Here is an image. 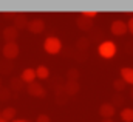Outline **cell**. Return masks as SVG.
<instances>
[{
  "instance_id": "6da1fadb",
  "label": "cell",
  "mask_w": 133,
  "mask_h": 122,
  "mask_svg": "<svg viewBox=\"0 0 133 122\" xmlns=\"http://www.w3.org/2000/svg\"><path fill=\"white\" fill-rule=\"evenodd\" d=\"M116 51H118V46H116V43L113 40H102L99 43V46H98V53H99L101 57H104V59L115 57Z\"/></svg>"
},
{
  "instance_id": "7a4b0ae2",
  "label": "cell",
  "mask_w": 133,
  "mask_h": 122,
  "mask_svg": "<svg viewBox=\"0 0 133 122\" xmlns=\"http://www.w3.org/2000/svg\"><path fill=\"white\" fill-rule=\"evenodd\" d=\"M43 50L48 53V54H59L61 50H62V42L61 39L54 37V36H50L45 39L43 42Z\"/></svg>"
},
{
  "instance_id": "3957f363",
  "label": "cell",
  "mask_w": 133,
  "mask_h": 122,
  "mask_svg": "<svg viewBox=\"0 0 133 122\" xmlns=\"http://www.w3.org/2000/svg\"><path fill=\"white\" fill-rule=\"evenodd\" d=\"M20 53V48L16 42H9V43H5L3 48H2V54L5 57V60H12L19 56Z\"/></svg>"
},
{
  "instance_id": "277c9868",
  "label": "cell",
  "mask_w": 133,
  "mask_h": 122,
  "mask_svg": "<svg viewBox=\"0 0 133 122\" xmlns=\"http://www.w3.org/2000/svg\"><path fill=\"white\" fill-rule=\"evenodd\" d=\"M26 93L33 97H45L46 96V90L43 88V85L40 82H31L26 85Z\"/></svg>"
},
{
  "instance_id": "5b68a950",
  "label": "cell",
  "mask_w": 133,
  "mask_h": 122,
  "mask_svg": "<svg viewBox=\"0 0 133 122\" xmlns=\"http://www.w3.org/2000/svg\"><path fill=\"white\" fill-rule=\"evenodd\" d=\"M127 31H129V28H127V23L124 20L118 19V20H113L111 25H110V32L113 36H124Z\"/></svg>"
},
{
  "instance_id": "8992f818",
  "label": "cell",
  "mask_w": 133,
  "mask_h": 122,
  "mask_svg": "<svg viewBox=\"0 0 133 122\" xmlns=\"http://www.w3.org/2000/svg\"><path fill=\"white\" fill-rule=\"evenodd\" d=\"M115 113H116V107H115V105H111L110 102L101 104V107H99L101 118H104V119H111V118L115 116Z\"/></svg>"
},
{
  "instance_id": "52a82bcc",
  "label": "cell",
  "mask_w": 133,
  "mask_h": 122,
  "mask_svg": "<svg viewBox=\"0 0 133 122\" xmlns=\"http://www.w3.org/2000/svg\"><path fill=\"white\" fill-rule=\"evenodd\" d=\"M28 31L30 32H33V34H40V32H43L45 31V22H43V19H33V20H30V23H28Z\"/></svg>"
},
{
  "instance_id": "ba28073f",
  "label": "cell",
  "mask_w": 133,
  "mask_h": 122,
  "mask_svg": "<svg viewBox=\"0 0 133 122\" xmlns=\"http://www.w3.org/2000/svg\"><path fill=\"white\" fill-rule=\"evenodd\" d=\"M12 22H14V28H17V30H23V28H26L28 26V23H30V20H28V16L26 14H23V12H16V16H14V19H12Z\"/></svg>"
},
{
  "instance_id": "9c48e42d",
  "label": "cell",
  "mask_w": 133,
  "mask_h": 122,
  "mask_svg": "<svg viewBox=\"0 0 133 122\" xmlns=\"http://www.w3.org/2000/svg\"><path fill=\"white\" fill-rule=\"evenodd\" d=\"M81 90V85L77 80H66L64 84V91L66 93V96H76Z\"/></svg>"
},
{
  "instance_id": "30bf717a",
  "label": "cell",
  "mask_w": 133,
  "mask_h": 122,
  "mask_svg": "<svg viewBox=\"0 0 133 122\" xmlns=\"http://www.w3.org/2000/svg\"><path fill=\"white\" fill-rule=\"evenodd\" d=\"M2 34H3V39L6 40V43H9V42H16L17 37H19V30L14 28V26L11 25V26H6Z\"/></svg>"
},
{
  "instance_id": "8fae6325",
  "label": "cell",
  "mask_w": 133,
  "mask_h": 122,
  "mask_svg": "<svg viewBox=\"0 0 133 122\" xmlns=\"http://www.w3.org/2000/svg\"><path fill=\"white\" fill-rule=\"evenodd\" d=\"M76 26L81 31H91L93 30V19H87V17L79 16L76 19Z\"/></svg>"
},
{
  "instance_id": "7c38bea8",
  "label": "cell",
  "mask_w": 133,
  "mask_h": 122,
  "mask_svg": "<svg viewBox=\"0 0 133 122\" xmlns=\"http://www.w3.org/2000/svg\"><path fill=\"white\" fill-rule=\"evenodd\" d=\"M20 79L23 80V84H31L36 80V70L34 68H25L23 71H22V74H20Z\"/></svg>"
},
{
  "instance_id": "4fadbf2b",
  "label": "cell",
  "mask_w": 133,
  "mask_h": 122,
  "mask_svg": "<svg viewBox=\"0 0 133 122\" xmlns=\"http://www.w3.org/2000/svg\"><path fill=\"white\" fill-rule=\"evenodd\" d=\"M121 79L125 82V84H129V85H133V68L132 66H124V68H121Z\"/></svg>"
},
{
  "instance_id": "5bb4252c",
  "label": "cell",
  "mask_w": 133,
  "mask_h": 122,
  "mask_svg": "<svg viewBox=\"0 0 133 122\" xmlns=\"http://www.w3.org/2000/svg\"><path fill=\"white\" fill-rule=\"evenodd\" d=\"M16 108L14 107H6L3 111H0V114H2V121L5 122H12L16 119Z\"/></svg>"
},
{
  "instance_id": "9a60e30c",
  "label": "cell",
  "mask_w": 133,
  "mask_h": 122,
  "mask_svg": "<svg viewBox=\"0 0 133 122\" xmlns=\"http://www.w3.org/2000/svg\"><path fill=\"white\" fill-rule=\"evenodd\" d=\"M68 99H70V96H66V93L64 91V85L57 87L56 88V102L59 105H65L66 102H68Z\"/></svg>"
},
{
  "instance_id": "2e32d148",
  "label": "cell",
  "mask_w": 133,
  "mask_h": 122,
  "mask_svg": "<svg viewBox=\"0 0 133 122\" xmlns=\"http://www.w3.org/2000/svg\"><path fill=\"white\" fill-rule=\"evenodd\" d=\"M23 85H25V84H23V80H22V79H20V77H12V79H11V82H9V90H11V91H22V90H23Z\"/></svg>"
},
{
  "instance_id": "e0dca14e",
  "label": "cell",
  "mask_w": 133,
  "mask_h": 122,
  "mask_svg": "<svg viewBox=\"0 0 133 122\" xmlns=\"http://www.w3.org/2000/svg\"><path fill=\"white\" fill-rule=\"evenodd\" d=\"M36 77L37 79H48L50 77V70H48V66H45V65H39L37 68H36Z\"/></svg>"
},
{
  "instance_id": "ac0fdd59",
  "label": "cell",
  "mask_w": 133,
  "mask_h": 122,
  "mask_svg": "<svg viewBox=\"0 0 133 122\" xmlns=\"http://www.w3.org/2000/svg\"><path fill=\"white\" fill-rule=\"evenodd\" d=\"M90 43H91V40H90L88 37H81V39H77V42H76V48H77L79 51H87V50L90 48Z\"/></svg>"
},
{
  "instance_id": "d6986e66",
  "label": "cell",
  "mask_w": 133,
  "mask_h": 122,
  "mask_svg": "<svg viewBox=\"0 0 133 122\" xmlns=\"http://www.w3.org/2000/svg\"><path fill=\"white\" fill-rule=\"evenodd\" d=\"M119 116H121V119L124 122H133V108H130V107L122 108Z\"/></svg>"
},
{
  "instance_id": "ffe728a7",
  "label": "cell",
  "mask_w": 133,
  "mask_h": 122,
  "mask_svg": "<svg viewBox=\"0 0 133 122\" xmlns=\"http://www.w3.org/2000/svg\"><path fill=\"white\" fill-rule=\"evenodd\" d=\"M12 63L11 60H2L0 62V73H3V74H9L11 71H12Z\"/></svg>"
},
{
  "instance_id": "44dd1931",
  "label": "cell",
  "mask_w": 133,
  "mask_h": 122,
  "mask_svg": "<svg viewBox=\"0 0 133 122\" xmlns=\"http://www.w3.org/2000/svg\"><path fill=\"white\" fill-rule=\"evenodd\" d=\"M79 76H81V73L77 68H70L66 71V80H79Z\"/></svg>"
},
{
  "instance_id": "7402d4cb",
  "label": "cell",
  "mask_w": 133,
  "mask_h": 122,
  "mask_svg": "<svg viewBox=\"0 0 133 122\" xmlns=\"http://www.w3.org/2000/svg\"><path fill=\"white\" fill-rule=\"evenodd\" d=\"M125 87H127V84H125L122 79H115V80H113V88H115V91L122 93L125 90Z\"/></svg>"
},
{
  "instance_id": "603a6c76",
  "label": "cell",
  "mask_w": 133,
  "mask_h": 122,
  "mask_svg": "<svg viewBox=\"0 0 133 122\" xmlns=\"http://www.w3.org/2000/svg\"><path fill=\"white\" fill-rule=\"evenodd\" d=\"M11 90H9V87H0V100H9L11 99Z\"/></svg>"
},
{
  "instance_id": "cb8c5ba5",
  "label": "cell",
  "mask_w": 133,
  "mask_h": 122,
  "mask_svg": "<svg viewBox=\"0 0 133 122\" xmlns=\"http://www.w3.org/2000/svg\"><path fill=\"white\" fill-rule=\"evenodd\" d=\"M110 104H111V105H115V107H116V105H122V104H124V96H122L121 93H119V94H116V96L111 99V102H110Z\"/></svg>"
},
{
  "instance_id": "d4e9b609",
  "label": "cell",
  "mask_w": 133,
  "mask_h": 122,
  "mask_svg": "<svg viewBox=\"0 0 133 122\" xmlns=\"http://www.w3.org/2000/svg\"><path fill=\"white\" fill-rule=\"evenodd\" d=\"M81 16L82 17H87V19H95L98 16V11H88V9H85V11L81 12Z\"/></svg>"
},
{
  "instance_id": "484cf974",
  "label": "cell",
  "mask_w": 133,
  "mask_h": 122,
  "mask_svg": "<svg viewBox=\"0 0 133 122\" xmlns=\"http://www.w3.org/2000/svg\"><path fill=\"white\" fill-rule=\"evenodd\" d=\"M36 122H51V119H50V116H48V114L40 113V114L36 118Z\"/></svg>"
},
{
  "instance_id": "4316f807",
  "label": "cell",
  "mask_w": 133,
  "mask_h": 122,
  "mask_svg": "<svg viewBox=\"0 0 133 122\" xmlns=\"http://www.w3.org/2000/svg\"><path fill=\"white\" fill-rule=\"evenodd\" d=\"M127 28H129V31L133 34V17L129 19V22H127Z\"/></svg>"
},
{
  "instance_id": "83f0119b",
  "label": "cell",
  "mask_w": 133,
  "mask_h": 122,
  "mask_svg": "<svg viewBox=\"0 0 133 122\" xmlns=\"http://www.w3.org/2000/svg\"><path fill=\"white\" fill-rule=\"evenodd\" d=\"M5 17H8V19H14V16H16V12H11V11H6L5 14H3Z\"/></svg>"
},
{
  "instance_id": "f1b7e54d",
  "label": "cell",
  "mask_w": 133,
  "mask_h": 122,
  "mask_svg": "<svg viewBox=\"0 0 133 122\" xmlns=\"http://www.w3.org/2000/svg\"><path fill=\"white\" fill-rule=\"evenodd\" d=\"M12 122H30V121H26V119H14Z\"/></svg>"
},
{
  "instance_id": "f546056e",
  "label": "cell",
  "mask_w": 133,
  "mask_h": 122,
  "mask_svg": "<svg viewBox=\"0 0 133 122\" xmlns=\"http://www.w3.org/2000/svg\"><path fill=\"white\" fill-rule=\"evenodd\" d=\"M102 122H115V121H113V119H104Z\"/></svg>"
},
{
  "instance_id": "4dcf8cb0",
  "label": "cell",
  "mask_w": 133,
  "mask_h": 122,
  "mask_svg": "<svg viewBox=\"0 0 133 122\" xmlns=\"http://www.w3.org/2000/svg\"><path fill=\"white\" fill-rule=\"evenodd\" d=\"M130 96H132V97H133V88H132V91H130Z\"/></svg>"
},
{
  "instance_id": "1f68e13d",
  "label": "cell",
  "mask_w": 133,
  "mask_h": 122,
  "mask_svg": "<svg viewBox=\"0 0 133 122\" xmlns=\"http://www.w3.org/2000/svg\"><path fill=\"white\" fill-rule=\"evenodd\" d=\"M0 121H2V114H0Z\"/></svg>"
},
{
  "instance_id": "d6a6232c",
  "label": "cell",
  "mask_w": 133,
  "mask_h": 122,
  "mask_svg": "<svg viewBox=\"0 0 133 122\" xmlns=\"http://www.w3.org/2000/svg\"><path fill=\"white\" fill-rule=\"evenodd\" d=\"M0 122H5V121H0Z\"/></svg>"
},
{
  "instance_id": "836d02e7",
  "label": "cell",
  "mask_w": 133,
  "mask_h": 122,
  "mask_svg": "<svg viewBox=\"0 0 133 122\" xmlns=\"http://www.w3.org/2000/svg\"><path fill=\"white\" fill-rule=\"evenodd\" d=\"M0 84H2V82H0Z\"/></svg>"
}]
</instances>
